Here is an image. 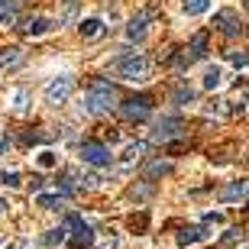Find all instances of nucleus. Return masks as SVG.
Returning a JSON list of instances; mask_svg holds the SVG:
<instances>
[{
  "label": "nucleus",
  "mask_w": 249,
  "mask_h": 249,
  "mask_svg": "<svg viewBox=\"0 0 249 249\" xmlns=\"http://www.w3.org/2000/svg\"><path fill=\"white\" fill-rule=\"evenodd\" d=\"M71 91H74V78H71V74H55V78L46 84L42 101H46L49 107H62V104H68Z\"/></svg>",
  "instance_id": "7ed1b4c3"
},
{
  "label": "nucleus",
  "mask_w": 249,
  "mask_h": 249,
  "mask_svg": "<svg viewBox=\"0 0 249 249\" xmlns=\"http://www.w3.org/2000/svg\"><path fill=\"white\" fill-rule=\"evenodd\" d=\"M243 7H246V10H249V0H243Z\"/></svg>",
  "instance_id": "e433bc0d"
},
{
  "label": "nucleus",
  "mask_w": 249,
  "mask_h": 249,
  "mask_svg": "<svg viewBox=\"0 0 249 249\" xmlns=\"http://www.w3.org/2000/svg\"><path fill=\"white\" fill-rule=\"evenodd\" d=\"M181 10L188 17H201V13L211 10V0H181Z\"/></svg>",
  "instance_id": "6ab92c4d"
},
{
  "label": "nucleus",
  "mask_w": 249,
  "mask_h": 249,
  "mask_svg": "<svg viewBox=\"0 0 249 249\" xmlns=\"http://www.w3.org/2000/svg\"><path fill=\"white\" fill-rule=\"evenodd\" d=\"M213 29H217V33H223V36L227 39H233V36H240L243 33V26H240V13H236V10H217V13H213Z\"/></svg>",
  "instance_id": "423d86ee"
},
{
  "label": "nucleus",
  "mask_w": 249,
  "mask_h": 249,
  "mask_svg": "<svg viewBox=\"0 0 249 249\" xmlns=\"http://www.w3.org/2000/svg\"><path fill=\"white\" fill-rule=\"evenodd\" d=\"M188 55H191V62H201V58H207V33H197V36L191 39Z\"/></svg>",
  "instance_id": "ddd939ff"
},
{
  "label": "nucleus",
  "mask_w": 249,
  "mask_h": 249,
  "mask_svg": "<svg viewBox=\"0 0 249 249\" xmlns=\"http://www.w3.org/2000/svg\"><path fill=\"white\" fill-rule=\"evenodd\" d=\"M81 162L84 165H94V168H110L113 165V152L101 142H84L81 146Z\"/></svg>",
  "instance_id": "20e7f679"
},
{
  "label": "nucleus",
  "mask_w": 249,
  "mask_h": 249,
  "mask_svg": "<svg viewBox=\"0 0 249 249\" xmlns=\"http://www.w3.org/2000/svg\"><path fill=\"white\" fill-rule=\"evenodd\" d=\"M204 223H223V213H220V211H211V213H204Z\"/></svg>",
  "instance_id": "7c9ffc66"
},
{
  "label": "nucleus",
  "mask_w": 249,
  "mask_h": 249,
  "mask_svg": "<svg viewBox=\"0 0 249 249\" xmlns=\"http://www.w3.org/2000/svg\"><path fill=\"white\" fill-rule=\"evenodd\" d=\"M236 249H249V243H240V246H236Z\"/></svg>",
  "instance_id": "c9c22d12"
},
{
  "label": "nucleus",
  "mask_w": 249,
  "mask_h": 249,
  "mask_svg": "<svg viewBox=\"0 0 249 249\" xmlns=\"http://www.w3.org/2000/svg\"><path fill=\"white\" fill-rule=\"evenodd\" d=\"M94 246V230L91 227H81L78 233H71V249H91Z\"/></svg>",
  "instance_id": "a211bd4d"
},
{
  "label": "nucleus",
  "mask_w": 249,
  "mask_h": 249,
  "mask_svg": "<svg viewBox=\"0 0 249 249\" xmlns=\"http://www.w3.org/2000/svg\"><path fill=\"white\" fill-rule=\"evenodd\" d=\"M62 204H65V194H46V191L36 194V207H42V211H58Z\"/></svg>",
  "instance_id": "2eb2a0df"
},
{
  "label": "nucleus",
  "mask_w": 249,
  "mask_h": 249,
  "mask_svg": "<svg viewBox=\"0 0 249 249\" xmlns=\"http://www.w3.org/2000/svg\"><path fill=\"white\" fill-rule=\"evenodd\" d=\"M65 236H68V230L58 227V230H49L46 236H42V243H46V246H55V243H65Z\"/></svg>",
  "instance_id": "393cba45"
},
{
  "label": "nucleus",
  "mask_w": 249,
  "mask_h": 249,
  "mask_svg": "<svg viewBox=\"0 0 249 249\" xmlns=\"http://www.w3.org/2000/svg\"><path fill=\"white\" fill-rule=\"evenodd\" d=\"M81 36L84 39H97L104 33V19H97V17H88V19H81Z\"/></svg>",
  "instance_id": "f3484780"
},
{
  "label": "nucleus",
  "mask_w": 249,
  "mask_h": 249,
  "mask_svg": "<svg viewBox=\"0 0 249 249\" xmlns=\"http://www.w3.org/2000/svg\"><path fill=\"white\" fill-rule=\"evenodd\" d=\"M233 110H240V113H249V88H243V91H236V104H233Z\"/></svg>",
  "instance_id": "bb28decb"
},
{
  "label": "nucleus",
  "mask_w": 249,
  "mask_h": 249,
  "mask_svg": "<svg viewBox=\"0 0 249 249\" xmlns=\"http://www.w3.org/2000/svg\"><path fill=\"white\" fill-rule=\"evenodd\" d=\"M0 185H7V188H19L23 181H19V172H3L0 175Z\"/></svg>",
  "instance_id": "cd10ccee"
},
{
  "label": "nucleus",
  "mask_w": 249,
  "mask_h": 249,
  "mask_svg": "<svg viewBox=\"0 0 249 249\" xmlns=\"http://www.w3.org/2000/svg\"><path fill=\"white\" fill-rule=\"evenodd\" d=\"M129 194H133V197H139V201H142V197H149V194H152V188H133V191H129Z\"/></svg>",
  "instance_id": "2f4dec72"
},
{
  "label": "nucleus",
  "mask_w": 249,
  "mask_h": 249,
  "mask_svg": "<svg viewBox=\"0 0 249 249\" xmlns=\"http://www.w3.org/2000/svg\"><path fill=\"white\" fill-rule=\"evenodd\" d=\"M7 149H10V136H0V156H3Z\"/></svg>",
  "instance_id": "473e14b6"
},
{
  "label": "nucleus",
  "mask_w": 249,
  "mask_h": 249,
  "mask_svg": "<svg viewBox=\"0 0 249 249\" xmlns=\"http://www.w3.org/2000/svg\"><path fill=\"white\" fill-rule=\"evenodd\" d=\"M23 62V52H19V49H3V52H0V68H13V65H19Z\"/></svg>",
  "instance_id": "aec40b11"
},
{
  "label": "nucleus",
  "mask_w": 249,
  "mask_h": 249,
  "mask_svg": "<svg viewBox=\"0 0 249 249\" xmlns=\"http://www.w3.org/2000/svg\"><path fill=\"white\" fill-rule=\"evenodd\" d=\"M152 107H156V104H152V97H149V94H139V97H129V101H123L120 104V113L123 117H126V120H146L149 113H152Z\"/></svg>",
  "instance_id": "39448f33"
},
{
  "label": "nucleus",
  "mask_w": 249,
  "mask_h": 249,
  "mask_svg": "<svg viewBox=\"0 0 249 249\" xmlns=\"http://www.w3.org/2000/svg\"><path fill=\"white\" fill-rule=\"evenodd\" d=\"M172 101L185 107V104H191V101H194V91L188 88V84H178V88H175V94H172Z\"/></svg>",
  "instance_id": "4be33fe9"
},
{
  "label": "nucleus",
  "mask_w": 249,
  "mask_h": 249,
  "mask_svg": "<svg viewBox=\"0 0 249 249\" xmlns=\"http://www.w3.org/2000/svg\"><path fill=\"white\" fill-rule=\"evenodd\" d=\"M223 243H246V236H243L240 227H230V230L223 233Z\"/></svg>",
  "instance_id": "c85d7f7f"
},
{
  "label": "nucleus",
  "mask_w": 249,
  "mask_h": 249,
  "mask_svg": "<svg viewBox=\"0 0 249 249\" xmlns=\"http://www.w3.org/2000/svg\"><path fill=\"white\" fill-rule=\"evenodd\" d=\"M13 3L17 0H0V10H13Z\"/></svg>",
  "instance_id": "72a5a7b5"
},
{
  "label": "nucleus",
  "mask_w": 249,
  "mask_h": 249,
  "mask_svg": "<svg viewBox=\"0 0 249 249\" xmlns=\"http://www.w3.org/2000/svg\"><path fill=\"white\" fill-rule=\"evenodd\" d=\"M178 133H181V120L168 113V117H162V120L152 126V142H172Z\"/></svg>",
  "instance_id": "0eeeda50"
},
{
  "label": "nucleus",
  "mask_w": 249,
  "mask_h": 249,
  "mask_svg": "<svg viewBox=\"0 0 249 249\" xmlns=\"http://www.w3.org/2000/svg\"><path fill=\"white\" fill-rule=\"evenodd\" d=\"M149 33V13H136L126 23V42H142Z\"/></svg>",
  "instance_id": "1a4fd4ad"
},
{
  "label": "nucleus",
  "mask_w": 249,
  "mask_h": 249,
  "mask_svg": "<svg viewBox=\"0 0 249 249\" xmlns=\"http://www.w3.org/2000/svg\"><path fill=\"white\" fill-rule=\"evenodd\" d=\"M146 142H126L123 146V165H133V162H139V159L146 156Z\"/></svg>",
  "instance_id": "4468645a"
},
{
  "label": "nucleus",
  "mask_w": 249,
  "mask_h": 249,
  "mask_svg": "<svg viewBox=\"0 0 249 249\" xmlns=\"http://www.w3.org/2000/svg\"><path fill=\"white\" fill-rule=\"evenodd\" d=\"M172 172V162H152L146 168V178H159V175H168Z\"/></svg>",
  "instance_id": "b1692460"
},
{
  "label": "nucleus",
  "mask_w": 249,
  "mask_h": 249,
  "mask_svg": "<svg viewBox=\"0 0 249 249\" xmlns=\"http://www.w3.org/2000/svg\"><path fill=\"white\" fill-rule=\"evenodd\" d=\"M0 23H3V26H13V23H17V13H13V10H0Z\"/></svg>",
  "instance_id": "c756f323"
},
{
  "label": "nucleus",
  "mask_w": 249,
  "mask_h": 249,
  "mask_svg": "<svg viewBox=\"0 0 249 249\" xmlns=\"http://www.w3.org/2000/svg\"><path fill=\"white\" fill-rule=\"evenodd\" d=\"M3 211H7V201H0V213H3Z\"/></svg>",
  "instance_id": "f704fd0d"
},
{
  "label": "nucleus",
  "mask_w": 249,
  "mask_h": 249,
  "mask_svg": "<svg viewBox=\"0 0 249 249\" xmlns=\"http://www.w3.org/2000/svg\"><path fill=\"white\" fill-rule=\"evenodd\" d=\"M204 91H217L223 84V68L220 65H207V71H204Z\"/></svg>",
  "instance_id": "f8f14e48"
},
{
  "label": "nucleus",
  "mask_w": 249,
  "mask_h": 249,
  "mask_svg": "<svg viewBox=\"0 0 249 249\" xmlns=\"http://www.w3.org/2000/svg\"><path fill=\"white\" fill-rule=\"evenodd\" d=\"M36 165H39V168H55V165H58V156L52 152V149H42V152L36 156Z\"/></svg>",
  "instance_id": "412c9836"
},
{
  "label": "nucleus",
  "mask_w": 249,
  "mask_h": 249,
  "mask_svg": "<svg viewBox=\"0 0 249 249\" xmlns=\"http://www.w3.org/2000/svg\"><path fill=\"white\" fill-rule=\"evenodd\" d=\"M227 62H230L233 68H243V71H246V68H249V52H230Z\"/></svg>",
  "instance_id": "a878e982"
},
{
  "label": "nucleus",
  "mask_w": 249,
  "mask_h": 249,
  "mask_svg": "<svg viewBox=\"0 0 249 249\" xmlns=\"http://www.w3.org/2000/svg\"><path fill=\"white\" fill-rule=\"evenodd\" d=\"M246 194H249V181H230V185L220 188V194H217V197H220L223 204H233V201H243Z\"/></svg>",
  "instance_id": "9d476101"
},
{
  "label": "nucleus",
  "mask_w": 249,
  "mask_h": 249,
  "mask_svg": "<svg viewBox=\"0 0 249 249\" xmlns=\"http://www.w3.org/2000/svg\"><path fill=\"white\" fill-rule=\"evenodd\" d=\"M55 29V19H49V17H29L23 26H19V33L29 39H36V36H46V33H52Z\"/></svg>",
  "instance_id": "6e6552de"
},
{
  "label": "nucleus",
  "mask_w": 249,
  "mask_h": 249,
  "mask_svg": "<svg viewBox=\"0 0 249 249\" xmlns=\"http://www.w3.org/2000/svg\"><path fill=\"white\" fill-rule=\"evenodd\" d=\"M117 74H120L123 81H129V84H142V81H149V74H152V62H149L146 55L133 52V55H126V58L117 62Z\"/></svg>",
  "instance_id": "f03ea898"
},
{
  "label": "nucleus",
  "mask_w": 249,
  "mask_h": 249,
  "mask_svg": "<svg viewBox=\"0 0 249 249\" xmlns=\"http://www.w3.org/2000/svg\"><path fill=\"white\" fill-rule=\"evenodd\" d=\"M207 233H204V227H185V230L178 233V246H194V243H201Z\"/></svg>",
  "instance_id": "dca6fc26"
},
{
  "label": "nucleus",
  "mask_w": 249,
  "mask_h": 249,
  "mask_svg": "<svg viewBox=\"0 0 249 249\" xmlns=\"http://www.w3.org/2000/svg\"><path fill=\"white\" fill-rule=\"evenodd\" d=\"M74 13H78V0H62V17H58V23H71Z\"/></svg>",
  "instance_id": "5701e85b"
},
{
  "label": "nucleus",
  "mask_w": 249,
  "mask_h": 249,
  "mask_svg": "<svg viewBox=\"0 0 249 249\" xmlns=\"http://www.w3.org/2000/svg\"><path fill=\"white\" fill-rule=\"evenodd\" d=\"M117 104H120V97H117V88L110 81H94L88 88V94H84L81 110L91 113V117H101V113H110Z\"/></svg>",
  "instance_id": "f257e3e1"
},
{
  "label": "nucleus",
  "mask_w": 249,
  "mask_h": 249,
  "mask_svg": "<svg viewBox=\"0 0 249 249\" xmlns=\"http://www.w3.org/2000/svg\"><path fill=\"white\" fill-rule=\"evenodd\" d=\"M10 107H13V110L17 113H23V110H29V104H33V94L26 91V88H17V91H10Z\"/></svg>",
  "instance_id": "9b49d317"
}]
</instances>
